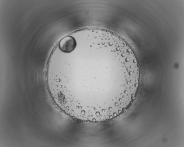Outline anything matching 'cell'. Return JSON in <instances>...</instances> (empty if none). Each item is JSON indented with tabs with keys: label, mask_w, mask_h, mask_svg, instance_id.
<instances>
[{
	"label": "cell",
	"mask_w": 184,
	"mask_h": 147,
	"mask_svg": "<svg viewBox=\"0 0 184 147\" xmlns=\"http://www.w3.org/2000/svg\"><path fill=\"white\" fill-rule=\"evenodd\" d=\"M76 42L74 38L70 36H66L60 42L59 47L62 51L66 53L72 52L75 48Z\"/></svg>",
	"instance_id": "6da1fadb"
}]
</instances>
